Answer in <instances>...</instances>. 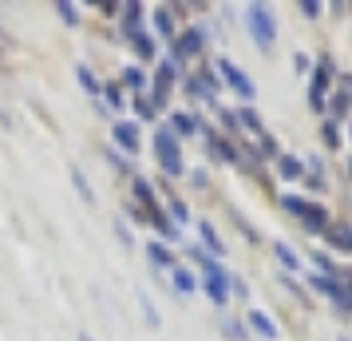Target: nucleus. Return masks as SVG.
Wrapping results in <instances>:
<instances>
[{
	"label": "nucleus",
	"instance_id": "f257e3e1",
	"mask_svg": "<svg viewBox=\"0 0 352 341\" xmlns=\"http://www.w3.org/2000/svg\"><path fill=\"white\" fill-rule=\"evenodd\" d=\"M245 24H250V36H254V44L261 52L273 48V40H277V20H273V8L265 4H250V12H245Z\"/></svg>",
	"mask_w": 352,
	"mask_h": 341
},
{
	"label": "nucleus",
	"instance_id": "f03ea898",
	"mask_svg": "<svg viewBox=\"0 0 352 341\" xmlns=\"http://www.w3.org/2000/svg\"><path fill=\"white\" fill-rule=\"evenodd\" d=\"M155 155H159V167L170 179H182V147H178V135L170 127H159V135H155Z\"/></svg>",
	"mask_w": 352,
	"mask_h": 341
},
{
	"label": "nucleus",
	"instance_id": "7ed1b4c3",
	"mask_svg": "<svg viewBox=\"0 0 352 341\" xmlns=\"http://www.w3.org/2000/svg\"><path fill=\"white\" fill-rule=\"evenodd\" d=\"M218 72H222V80L230 83V87H234V92H238L241 99H254L257 96V87H254V80H250V76H245V72H241L238 64H234V60H218Z\"/></svg>",
	"mask_w": 352,
	"mask_h": 341
},
{
	"label": "nucleus",
	"instance_id": "20e7f679",
	"mask_svg": "<svg viewBox=\"0 0 352 341\" xmlns=\"http://www.w3.org/2000/svg\"><path fill=\"white\" fill-rule=\"evenodd\" d=\"M333 83V60H320L313 68V87H309V103H313V112H324V87Z\"/></svg>",
	"mask_w": 352,
	"mask_h": 341
},
{
	"label": "nucleus",
	"instance_id": "39448f33",
	"mask_svg": "<svg viewBox=\"0 0 352 341\" xmlns=\"http://www.w3.org/2000/svg\"><path fill=\"white\" fill-rule=\"evenodd\" d=\"M175 76H178L175 60H162L159 76H155V107H162V103H166V92L175 87Z\"/></svg>",
	"mask_w": 352,
	"mask_h": 341
},
{
	"label": "nucleus",
	"instance_id": "423d86ee",
	"mask_svg": "<svg viewBox=\"0 0 352 341\" xmlns=\"http://www.w3.org/2000/svg\"><path fill=\"white\" fill-rule=\"evenodd\" d=\"M111 135H115V143L123 147V151H131V155L139 151V127H135V123H127V119H119Z\"/></svg>",
	"mask_w": 352,
	"mask_h": 341
},
{
	"label": "nucleus",
	"instance_id": "0eeeda50",
	"mask_svg": "<svg viewBox=\"0 0 352 341\" xmlns=\"http://www.w3.org/2000/svg\"><path fill=\"white\" fill-rule=\"evenodd\" d=\"M198 48H202V32H198V28H190V32H182L175 40V60H186V56H194Z\"/></svg>",
	"mask_w": 352,
	"mask_h": 341
},
{
	"label": "nucleus",
	"instance_id": "6e6552de",
	"mask_svg": "<svg viewBox=\"0 0 352 341\" xmlns=\"http://www.w3.org/2000/svg\"><path fill=\"white\" fill-rule=\"evenodd\" d=\"M250 325H254V329H257V333H261L265 341L281 338V333H277V322H273L270 313H261V309H250Z\"/></svg>",
	"mask_w": 352,
	"mask_h": 341
},
{
	"label": "nucleus",
	"instance_id": "1a4fd4ad",
	"mask_svg": "<svg viewBox=\"0 0 352 341\" xmlns=\"http://www.w3.org/2000/svg\"><path fill=\"white\" fill-rule=\"evenodd\" d=\"M277 175H281V179H301L305 175V163L297 159V155H277Z\"/></svg>",
	"mask_w": 352,
	"mask_h": 341
},
{
	"label": "nucleus",
	"instance_id": "9d476101",
	"mask_svg": "<svg viewBox=\"0 0 352 341\" xmlns=\"http://www.w3.org/2000/svg\"><path fill=\"white\" fill-rule=\"evenodd\" d=\"M301 223H305L309 230H329V211L309 203V207H305V214H301Z\"/></svg>",
	"mask_w": 352,
	"mask_h": 341
},
{
	"label": "nucleus",
	"instance_id": "9b49d317",
	"mask_svg": "<svg viewBox=\"0 0 352 341\" xmlns=\"http://www.w3.org/2000/svg\"><path fill=\"white\" fill-rule=\"evenodd\" d=\"M170 282H175V290L182 293V298H186V293H194V286H198L186 266H175V270H170Z\"/></svg>",
	"mask_w": 352,
	"mask_h": 341
},
{
	"label": "nucleus",
	"instance_id": "f8f14e48",
	"mask_svg": "<svg viewBox=\"0 0 352 341\" xmlns=\"http://www.w3.org/2000/svg\"><path fill=\"white\" fill-rule=\"evenodd\" d=\"M202 127V123H198V119H194V115H170V131H175V135H194V131Z\"/></svg>",
	"mask_w": 352,
	"mask_h": 341
},
{
	"label": "nucleus",
	"instance_id": "ddd939ff",
	"mask_svg": "<svg viewBox=\"0 0 352 341\" xmlns=\"http://www.w3.org/2000/svg\"><path fill=\"white\" fill-rule=\"evenodd\" d=\"M324 234H329V242L336 250H352V227H329Z\"/></svg>",
	"mask_w": 352,
	"mask_h": 341
},
{
	"label": "nucleus",
	"instance_id": "4468645a",
	"mask_svg": "<svg viewBox=\"0 0 352 341\" xmlns=\"http://www.w3.org/2000/svg\"><path fill=\"white\" fill-rule=\"evenodd\" d=\"M198 234H202V242H206V250H214V254H226L222 238H218V230L210 227V223H198Z\"/></svg>",
	"mask_w": 352,
	"mask_h": 341
},
{
	"label": "nucleus",
	"instance_id": "2eb2a0df",
	"mask_svg": "<svg viewBox=\"0 0 352 341\" xmlns=\"http://www.w3.org/2000/svg\"><path fill=\"white\" fill-rule=\"evenodd\" d=\"M146 254H151V262H155V266H162V270H175V258H170V250H166V246L151 242V246H146Z\"/></svg>",
	"mask_w": 352,
	"mask_h": 341
},
{
	"label": "nucleus",
	"instance_id": "dca6fc26",
	"mask_svg": "<svg viewBox=\"0 0 352 341\" xmlns=\"http://www.w3.org/2000/svg\"><path fill=\"white\" fill-rule=\"evenodd\" d=\"M76 76H80L83 92H91V96H99V92H103V87H99V80L91 76V68H87V64H80V68H76Z\"/></svg>",
	"mask_w": 352,
	"mask_h": 341
},
{
	"label": "nucleus",
	"instance_id": "f3484780",
	"mask_svg": "<svg viewBox=\"0 0 352 341\" xmlns=\"http://www.w3.org/2000/svg\"><path fill=\"white\" fill-rule=\"evenodd\" d=\"M155 28H159L166 40L175 36V20H170V8H159V12H155Z\"/></svg>",
	"mask_w": 352,
	"mask_h": 341
},
{
	"label": "nucleus",
	"instance_id": "a211bd4d",
	"mask_svg": "<svg viewBox=\"0 0 352 341\" xmlns=\"http://www.w3.org/2000/svg\"><path fill=\"white\" fill-rule=\"evenodd\" d=\"M273 250H277V258L285 262V270H301V258H297V254H293L285 242H273Z\"/></svg>",
	"mask_w": 352,
	"mask_h": 341
},
{
	"label": "nucleus",
	"instance_id": "6ab92c4d",
	"mask_svg": "<svg viewBox=\"0 0 352 341\" xmlns=\"http://www.w3.org/2000/svg\"><path fill=\"white\" fill-rule=\"evenodd\" d=\"M210 147H214V155H222V159H238V151H234V147H230V139H218V135H210Z\"/></svg>",
	"mask_w": 352,
	"mask_h": 341
},
{
	"label": "nucleus",
	"instance_id": "aec40b11",
	"mask_svg": "<svg viewBox=\"0 0 352 341\" xmlns=\"http://www.w3.org/2000/svg\"><path fill=\"white\" fill-rule=\"evenodd\" d=\"M123 83H127V87H135V92H143V87H146V76L139 72V68H127V72H123Z\"/></svg>",
	"mask_w": 352,
	"mask_h": 341
},
{
	"label": "nucleus",
	"instance_id": "412c9836",
	"mask_svg": "<svg viewBox=\"0 0 352 341\" xmlns=\"http://www.w3.org/2000/svg\"><path fill=\"white\" fill-rule=\"evenodd\" d=\"M241 123H245V127L254 131V135H265V131H261V119H257V112L254 107H241V115H238Z\"/></svg>",
	"mask_w": 352,
	"mask_h": 341
},
{
	"label": "nucleus",
	"instance_id": "4be33fe9",
	"mask_svg": "<svg viewBox=\"0 0 352 341\" xmlns=\"http://www.w3.org/2000/svg\"><path fill=\"white\" fill-rule=\"evenodd\" d=\"M139 17H143V8H139V4H127V20H123V24H127L131 36H139Z\"/></svg>",
	"mask_w": 352,
	"mask_h": 341
},
{
	"label": "nucleus",
	"instance_id": "5701e85b",
	"mask_svg": "<svg viewBox=\"0 0 352 341\" xmlns=\"http://www.w3.org/2000/svg\"><path fill=\"white\" fill-rule=\"evenodd\" d=\"M135 52H139V56H143V60H151V56H155V40H151V36H135Z\"/></svg>",
	"mask_w": 352,
	"mask_h": 341
},
{
	"label": "nucleus",
	"instance_id": "b1692460",
	"mask_svg": "<svg viewBox=\"0 0 352 341\" xmlns=\"http://www.w3.org/2000/svg\"><path fill=\"white\" fill-rule=\"evenodd\" d=\"M281 207H285L289 214H297V218H301V214H305V207H309V203H305V198H297V195H285V198H281Z\"/></svg>",
	"mask_w": 352,
	"mask_h": 341
},
{
	"label": "nucleus",
	"instance_id": "393cba45",
	"mask_svg": "<svg viewBox=\"0 0 352 341\" xmlns=\"http://www.w3.org/2000/svg\"><path fill=\"white\" fill-rule=\"evenodd\" d=\"M72 183H76V191H80V195L87 198V203H91V198H96V195H91V187H87V179H83V171H80V167H76V171H72Z\"/></svg>",
	"mask_w": 352,
	"mask_h": 341
},
{
	"label": "nucleus",
	"instance_id": "a878e982",
	"mask_svg": "<svg viewBox=\"0 0 352 341\" xmlns=\"http://www.w3.org/2000/svg\"><path fill=\"white\" fill-rule=\"evenodd\" d=\"M135 112L143 115V119H155V99H146V96H139V99H135Z\"/></svg>",
	"mask_w": 352,
	"mask_h": 341
},
{
	"label": "nucleus",
	"instance_id": "bb28decb",
	"mask_svg": "<svg viewBox=\"0 0 352 341\" xmlns=\"http://www.w3.org/2000/svg\"><path fill=\"white\" fill-rule=\"evenodd\" d=\"M56 12H60L67 24H76V20H80V17H76V4H67V0H60V4H56Z\"/></svg>",
	"mask_w": 352,
	"mask_h": 341
},
{
	"label": "nucleus",
	"instance_id": "cd10ccee",
	"mask_svg": "<svg viewBox=\"0 0 352 341\" xmlns=\"http://www.w3.org/2000/svg\"><path fill=\"white\" fill-rule=\"evenodd\" d=\"M222 329H226V338H230V341H245V333H241L238 322H222Z\"/></svg>",
	"mask_w": 352,
	"mask_h": 341
},
{
	"label": "nucleus",
	"instance_id": "c85d7f7f",
	"mask_svg": "<svg viewBox=\"0 0 352 341\" xmlns=\"http://www.w3.org/2000/svg\"><path fill=\"white\" fill-rule=\"evenodd\" d=\"M139 302H143V313H146V322H151V325H159V313H155V306H151V298H146V293H139Z\"/></svg>",
	"mask_w": 352,
	"mask_h": 341
},
{
	"label": "nucleus",
	"instance_id": "c756f323",
	"mask_svg": "<svg viewBox=\"0 0 352 341\" xmlns=\"http://www.w3.org/2000/svg\"><path fill=\"white\" fill-rule=\"evenodd\" d=\"M301 12L313 20V17H320V4H317V0H301Z\"/></svg>",
	"mask_w": 352,
	"mask_h": 341
},
{
	"label": "nucleus",
	"instance_id": "7c9ffc66",
	"mask_svg": "<svg viewBox=\"0 0 352 341\" xmlns=\"http://www.w3.org/2000/svg\"><path fill=\"white\" fill-rule=\"evenodd\" d=\"M349 103H352V99L336 96V99H333V115H349Z\"/></svg>",
	"mask_w": 352,
	"mask_h": 341
},
{
	"label": "nucleus",
	"instance_id": "2f4dec72",
	"mask_svg": "<svg viewBox=\"0 0 352 341\" xmlns=\"http://www.w3.org/2000/svg\"><path fill=\"white\" fill-rule=\"evenodd\" d=\"M170 214H175L178 223H186V203H170Z\"/></svg>",
	"mask_w": 352,
	"mask_h": 341
},
{
	"label": "nucleus",
	"instance_id": "473e14b6",
	"mask_svg": "<svg viewBox=\"0 0 352 341\" xmlns=\"http://www.w3.org/2000/svg\"><path fill=\"white\" fill-rule=\"evenodd\" d=\"M340 96L352 99V76H340Z\"/></svg>",
	"mask_w": 352,
	"mask_h": 341
},
{
	"label": "nucleus",
	"instance_id": "72a5a7b5",
	"mask_svg": "<svg viewBox=\"0 0 352 341\" xmlns=\"http://www.w3.org/2000/svg\"><path fill=\"white\" fill-rule=\"evenodd\" d=\"M293 68H297V72H305V68H309V56H305V52H297V56H293Z\"/></svg>",
	"mask_w": 352,
	"mask_h": 341
},
{
	"label": "nucleus",
	"instance_id": "f704fd0d",
	"mask_svg": "<svg viewBox=\"0 0 352 341\" xmlns=\"http://www.w3.org/2000/svg\"><path fill=\"white\" fill-rule=\"evenodd\" d=\"M324 143L336 147V127H329V123H324Z\"/></svg>",
	"mask_w": 352,
	"mask_h": 341
},
{
	"label": "nucleus",
	"instance_id": "c9c22d12",
	"mask_svg": "<svg viewBox=\"0 0 352 341\" xmlns=\"http://www.w3.org/2000/svg\"><path fill=\"white\" fill-rule=\"evenodd\" d=\"M349 175H352V163H349Z\"/></svg>",
	"mask_w": 352,
	"mask_h": 341
}]
</instances>
